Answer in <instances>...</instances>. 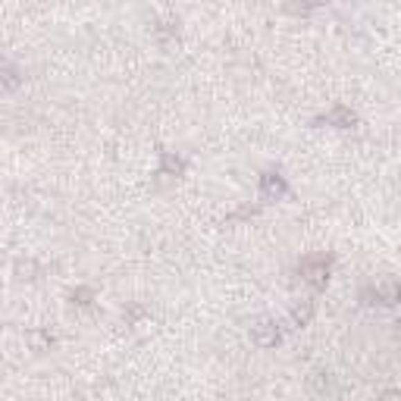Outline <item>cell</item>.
<instances>
[{
  "label": "cell",
  "instance_id": "6da1fadb",
  "mask_svg": "<svg viewBox=\"0 0 401 401\" xmlns=\"http://www.w3.org/2000/svg\"><path fill=\"white\" fill-rule=\"evenodd\" d=\"M329 267H332V260H329L326 254H314V257H304L298 270H301V279L308 285H314V289H326Z\"/></svg>",
  "mask_w": 401,
  "mask_h": 401
},
{
  "label": "cell",
  "instance_id": "7a4b0ae2",
  "mask_svg": "<svg viewBox=\"0 0 401 401\" xmlns=\"http://www.w3.org/2000/svg\"><path fill=\"white\" fill-rule=\"evenodd\" d=\"M251 339H254L257 348H276L283 342V329L273 317H260V320L251 323Z\"/></svg>",
  "mask_w": 401,
  "mask_h": 401
},
{
  "label": "cell",
  "instance_id": "3957f363",
  "mask_svg": "<svg viewBox=\"0 0 401 401\" xmlns=\"http://www.w3.org/2000/svg\"><path fill=\"white\" fill-rule=\"evenodd\" d=\"M364 304H382V308H392L395 301H398V283L395 279H386V283L380 285H367V289L361 292Z\"/></svg>",
  "mask_w": 401,
  "mask_h": 401
},
{
  "label": "cell",
  "instance_id": "277c9868",
  "mask_svg": "<svg viewBox=\"0 0 401 401\" xmlns=\"http://www.w3.org/2000/svg\"><path fill=\"white\" fill-rule=\"evenodd\" d=\"M285 195H289L285 176H279V172H263L260 176V197L263 201H283Z\"/></svg>",
  "mask_w": 401,
  "mask_h": 401
},
{
  "label": "cell",
  "instance_id": "ba28073f",
  "mask_svg": "<svg viewBox=\"0 0 401 401\" xmlns=\"http://www.w3.org/2000/svg\"><path fill=\"white\" fill-rule=\"evenodd\" d=\"M314 310H317V304H314V301H301V304H295V308H292V323H295L298 329L308 326V323L314 320Z\"/></svg>",
  "mask_w": 401,
  "mask_h": 401
},
{
  "label": "cell",
  "instance_id": "52a82bcc",
  "mask_svg": "<svg viewBox=\"0 0 401 401\" xmlns=\"http://www.w3.org/2000/svg\"><path fill=\"white\" fill-rule=\"evenodd\" d=\"M22 85V75L16 66H0V94H13Z\"/></svg>",
  "mask_w": 401,
  "mask_h": 401
},
{
  "label": "cell",
  "instance_id": "5b68a950",
  "mask_svg": "<svg viewBox=\"0 0 401 401\" xmlns=\"http://www.w3.org/2000/svg\"><path fill=\"white\" fill-rule=\"evenodd\" d=\"M320 123H326V125H336V129H351V125L357 123V116L348 110V107H332V110L326 113V116L320 119Z\"/></svg>",
  "mask_w": 401,
  "mask_h": 401
},
{
  "label": "cell",
  "instance_id": "8992f818",
  "mask_svg": "<svg viewBox=\"0 0 401 401\" xmlns=\"http://www.w3.org/2000/svg\"><path fill=\"white\" fill-rule=\"evenodd\" d=\"M310 392H314V395H339L336 376H332V373H314V376H310Z\"/></svg>",
  "mask_w": 401,
  "mask_h": 401
},
{
  "label": "cell",
  "instance_id": "8fae6325",
  "mask_svg": "<svg viewBox=\"0 0 401 401\" xmlns=\"http://www.w3.org/2000/svg\"><path fill=\"white\" fill-rule=\"evenodd\" d=\"M172 35H179V22H163V26L157 28V38H160V44H166V41H170Z\"/></svg>",
  "mask_w": 401,
  "mask_h": 401
},
{
  "label": "cell",
  "instance_id": "9c48e42d",
  "mask_svg": "<svg viewBox=\"0 0 401 401\" xmlns=\"http://www.w3.org/2000/svg\"><path fill=\"white\" fill-rule=\"evenodd\" d=\"M323 3H326V0H289L285 10L295 13V16H308V13H314V10H320Z\"/></svg>",
  "mask_w": 401,
  "mask_h": 401
},
{
  "label": "cell",
  "instance_id": "5bb4252c",
  "mask_svg": "<svg viewBox=\"0 0 401 401\" xmlns=\"http://www.w3.org/2000/svg\"><path fill=\"white\" fill-rule=\"evenodd\" d=\"M141 314H145V308H139V304H132V308L125 310V323H135Z\"/></svg>",
  "mask_w": 401,
  "mask_h": 401
},
{
  "label": "cell",
  "instance_id": "4fadbf2b",
  "mask_svg": "<svg viewBox=\"0 0 401 401\" xmlns=\"http://www.w3.org/2000/svg\"><path fill=\"white\" fill-rule=\"evenodd\" d=\"M35 345H38V351H44L47 348V345H53V336H51V332H35Z\"/></svg>",
  "mask_w": 401,
  "mask_h": 401
},
{
  "label": "cell",
  "instance_id": "7c38bea8",
  "mask_svg": "<svg viewBox=\"0 0 401 401\" xmlns=\"http://www.w3.org/2000/svg\"><path fill=\"white\" fill-rule=\"evenodd\" d=\"M91 298H94L91 289H75V292H73V301L82 304V308H88V304H91Z\"/></svg>",
  "mask_w": 401,
  "mask_h": 401
},
{
  "label": "cell",
  "instance_id": "30bf717a",
  "mask_svg": "<svg viewBox=\"0 0 401 401\" xmlns=\"http://www.w3.org/2000/svg\"><path fill=\"white\" fill-rule=\"evenodd\" d=\"M179 172H182V160L172 157L170 151H163V157H160V172H157V176L172 179V176H179Z\"/></svg>",
  "mask_w": 401,
  "mask_h": 401
}]
</instances>
